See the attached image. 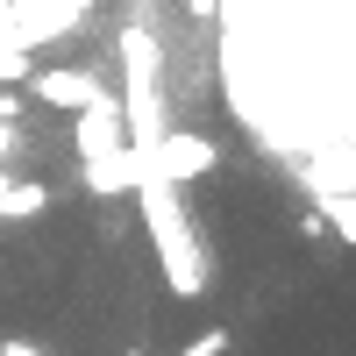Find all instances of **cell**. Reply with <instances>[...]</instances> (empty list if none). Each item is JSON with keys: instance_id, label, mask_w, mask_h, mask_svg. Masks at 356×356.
<instances>
[{"instance_id": "cell-1", "label": "cell", "mask_w": 356, "mask_h": 356, "mask_svg": "<svg viewBox=\"0 0 356 356\" xmlns=\"http://www.w3.org/2000/svg\"><path fill=\"white\" fill-rule=\"evenodd\" d=\"M129 193L143 200V228H150V250L164 264V285L178 292V300H200V285H207V250H200V228L186 214V200H178V186L157 171V164H143L129 157Z\"/></svg>"}, {"instance_id": "cell-2", "label": "cell", "mask_w": 356, "mask_h": 356, "mask_svg": "<svg viewBox=\"0 0 356 356\" xmlns=\"http://www.w3.org/2000/svg\"><path fill=\"white\" fill-rule=\"evenodd\" d=\"M122 129H129V157H150L171 129L164 122V50L143 15H129L122 29Z\"/></svg>"}, {"instance_id": "cell-3", "label": "cell", "mask_w": 356, "mask_h": 356, "mask_svg": "<svg viewBox=\"0 0 356 356\" xmlns=\"http://www.w3.org/2000/svg\"><path fill=\"white\" fill-rule=\"evenodd\" d=\"M29 93H36L43 107H65V114H79V107H93L107 86L93 79V72H72V65H57V72H29Z\"/></svg>"}, {"instance_id": "cell-4", "label": "cell", "mask_w": 356, "mask_h": 356, "mask_svg": "<svg viewBox=\"0 0 356 356\" xmlns=\"http://www.w3.org/2000/svg\"><path fill=\"white\" fill-rule=\"evenodd\" d=\"M143 164H157V171L171 178V186H186V178H207V171H214V143H200V136H178V129H164V143H157V150L143 157Z\"/></svg>"}, {"instance_id": "cell-5", "label": "cell", "mask_w": 356, "mask_h": 356, "mask_svg": "<svg viewBox=\"0 0 356 356\" xmlns=\"http://www.w3.org/2000/svg\"><path fill=\"white\" fill-rule=\"evenodd\" d=\"M43 207H50V193L36 186V178L22 186V178H8V171H0V221H36Z\"/></svg>"}, {"instance_id": "cell-6", "label": "cell", "mask_w": 356, "mask_h": 356, "mask_svg": "<svg viewBox=\"0 0 356 356\" xmlns=\"http://www.w3.org/2000/svg\"><path fill=\"white\" fill-rule=\"evenodd\" d=\"M328 221H335L349 243H356V193H335V200H328Z\"/></svg>"}, {"instance_id": "cell-7", "label": "cell", "mask_w": 356, "mask_h": 356, "mask_svg": "<svg viewBox=\"0 0 356 356\" xmlns=\"http://www.w3.org/2000/svg\"><path fill=\"white\" fill-rule=\"evenodd\" d=\"M221 349H228V335H221V328H207L200 342H186V349H178V356H221Z\"/></svg>"}, {"instance_id": "cell-8", "label": "cell", "mask_w": 356, "mask_h": 356, "mask_svg": "<svg viewBox=\"0 0 356 356\" xmlns=\"http://www.w3.org/2000/svg\"><path fill=\"white\" fill-rule=\"evenodd\" d=\"M15 150H22V129H15V122H0V164H8Z\"/></svg>"}, {"instance_id": "cell-9", "label": "cell", "mask_w": 356, "mask_h": 356, "mask_svg": "<svg viewBox=\"0 0 356 356\" xmlns=\"http://www.w3.org/2000/svg\"><path fill=\"white\" fill-rule=\"evenodd\" d=\"M0 356H43L36 342H22V335H8V342H0Z\"/></svg>"}, {"instance_id": "cell-10", "label": "cell", "mask_w": 356, "mask_h": 356, "mask_svg": "<svg viewBox=\"0 0 356 356\" xmlns=\"http://www.w3.org/2000/svg\"><path fill=\"white\" fill-rule=\"evenodd\" d=\"M186 8H193V22H214V15H221V0H186Z\"/></svg>"}, {"instance_id": "cell-11", "label": "cell", "mask_w": 356, "mask_h": 356, "mask_svg": "<svg viewBox=\"0 0 356 356\" xmlns=\"http://www.w3.org/2000/svg\"><path fill=\"white\" fill-rule=\"evenodd\" d=\"M129 356H143V349H129Z\"/></svg>"}]
</instances>
